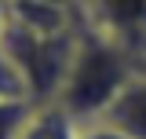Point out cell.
Instances as JSON below:
<instances>
[{
	"mask_svg": "<svg viewBox=\"0 0 146 139\" xmlns=\"http://www.w3.org/2000/svg\"><path fill=\"white\" fill-rule=\"evenodd\" d=\"M135 70H139L135 59L117 40H110V37L84 26L80 37H77L66 81H62V88L51 103L70 110L80 124L99 121V117H106V110L113 106V99L121 95V88L131 81Z\"/></svg>",
	"mask_w": 146,
	"mask_h": 139,
	"instance_id": "6da1fadb",
	"label": "cell"
},
{
	"mask_svg": "<svg viewBox=\"0 0 146 139\" xmlns=\"http://www.w3.org/2000/svg\"><path fill=\"white\" fill-rule=\"evenodd\" d=\"M80 29H73V33H33V29H22L15 22H7V33L0 40V48L11 59V66L18 70L29 103H51L58 95Z\"/></svg>",
	"mask_w": 146,
	"mask_h": 139,
	"instance_id": "7a4b0ae2",
	"label": "cell"
},
{
	"mask_svg": "<svg viewBox=\"0 0 146 139\" xmlns=\"http://www.w3.org/2000/svg\"><path fill=\"white\" fill-rule=\"evenodd\" d=\"M80 22L124 48L135 66H146V0H77Z\"/></svg>",
	"mask_w": 146,
	"mask_h": 139,
	"instance_id": "3957f363",
	"label": "cell"
},
{
	"mask_svg": "<svg viewBox=\"0 0 146 139\" xmlns=\"http://www.w3.org/2000/svg\"><path fill=\"white\" fill-rule=\"evenodd\" d=\"M106 121L117 124L128 139H146V70L131 73V81L106 110Z\"/></svg>",
	"mask_w": 146,
	"mask_h": 139,
	"instance_id": "277c9868",
	"label": "cell"
},
{
	"mask_svg": "<svg viewBox=\"0 0 146 139\" xmlns=\"http://www.w3.org/2000/svg\"><path fill=\"white\" fill-rule=\"evenodd\" d=\"M77 136H80V121L58 103H33L18 132V139H77Z\"/></svg>",
	"mask_w": 146,
	"mask_h": 139,
	"instance_id": "5b68a950",
	"label": "cell"
},
{
	"mask_svg": "<svg viewBox=\"0 0 146 139\" xmlns=\"http://www.w3.org/2000/svg\"><path fill=\"white\" fill-rule=\"evenodd\" d=\"M29 99H0V139H18L29 117Z\"/></svg>",
	"mask_w": 146,
	"mask_h": 139,
	"instance_id": "8992f818",
	"label": "cell"
},
{
	"mask_svg": "<svg viewBox=\"0 0 146 139\" xmlns=\"http://www.w3.org/2000/svg\"><path fill=\"white\" fill-rule=\"evenodd\" d=\"M0 99H29L26 88H22L18 70L11 66V59L4 55V48H0Z\"/></svg>",
	"mask_w": 146,
	"mask_h": 139,
	"instance_id": "52a82bcc",
	"label": "cell"
},
{
	"mask_svg": "<svg viewBox=\"0 0 146 139\" xmlns=\"http://www.w3.org/2000/svg\"><path fill=\"white\" fill-rule=\"evenodd\" d=\"M77 139H128L117 124H110L106 117H99V121H84L80 124V136Z\"/></svg>",
	"mask_w": 146,
	"mask_h": 139,
	"instance_id": "ba28073f",
	"label": "cell"
},
{
	"mask_svg": "<svg viewBox=\"0 0 146 139\" xmlns=\"http://www.w3.org/2000/svg\"><path fill=\"white\" fill-rule=\"evenodd\" d=\"M7 22H11V18H7V4L0 0V40H4V33H7Z\"/></svg>",
	"mask_w": 146,
	"mask_h": 139,
	"instance_id": "9c48e42d",
	"label": "cell"
},
{
	"mask_svg": "<svg viewBox=\"0 0 146 139\" xmlns=\"http://www.w3.org/2000/svg\"><path fill=\"white\" fill-rule=\"evenodd\" d=\"M143 70H146V66H143Z\"/></svg>",
	"mask_w": 146,
	"mask_h": 139,
	"instance_id": "30bf717a",
	"label": "cell"
}]
</instances>
